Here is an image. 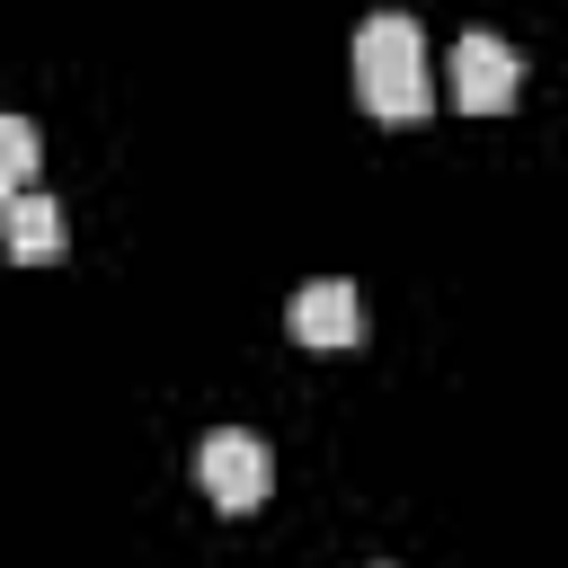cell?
Returning a JSON list of instances; mask_svg holds the SVG:
<instances>
[{"label": "cell", "mask_w": 568, "mask_h": 568, "mask_svg": "<svg viewBox=\"0 0 568 568\" xmlns=\"http://www.w3.org/2000/svg\"><path fill=\"white\" fill-rule=\"evenodd\" d=\"M346 62H355V98H364V115H382V124H417V115H426L435 80H426V36H417V18H399V9L364 18Z\"/></svg>", "instance_id": "obj_1"}, {"label": "cell", "mask_w": 568, "mask_h": 568, "mask_svg": "<svg viewBox=\"0 0 568 568\" xmlns=\"http://www.w3.org/2000/svg\"><path fill=\"white\" fill-rule=\"evenodd\" d=\"M195 488H204L222 515H257L266 488H275V453H266L257 435H240V426H213V435L195 444Z\"/></svg>", "instance_id": "obj_2"}, {"label": "cell", "mask_w": 568, "mask_h": 568, "mask_svg": "<svg viewBox=\"0 0 568 568\" xmlns=\"http://www.w3.org/2000/svg\"><path fill=\"white\" fill-rule=\"evenodd\" d=\"M515 89H524L515 44H506V36H488V27H470V36L453 44V106H462V115H506V106H515Z\"/></svg>", "instance_id": "obj_3"}, {"label": "cell", "mask_w": 568, "mask_h": 568, "mask_svg": "<svg viewBox=\"0 0 568 568\" xmlns=\"http://www.w3.org/2000/svg\"><path fill=\"white\" fill-rule=\"evenodd\" d=\"M284 328H293L302 346H320V355H337V346H364V293H355L346 275H311V284L293 293Z\"/></svg>", "instance_id": "obj_4"}, {"label": "cell", "mask_w": 568, "mask_h": 568, "mask_svg": "<svg viewBox=\"0 0 568 568\" xmlns=\"http://www.w3.org/2000/svg\"><path fill=\"white\" fill-rule=\"evenodd\" d=\"M9 257H18V266L62 257V213H53L36 186H18V195H9Z\"/></svg>", "instance_id": "obj_5"}, {"label": "cell", "mask_w": 568, "mask_h": 568, "mask_svg": "<svg viewBox=\"0 0 568 568\" xmlns=\"http://www.w3.org/2000/svg\"><path fill=\"white\" fill-rule=\"evenodd\" d=\"M27 178H36V124L27 115H0V186L18 195Z\"/></svg>", "instance_id": "obj_6"}]
</instances>
